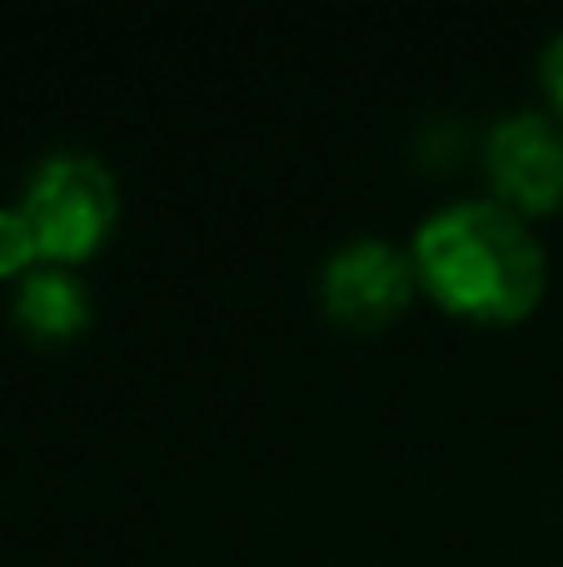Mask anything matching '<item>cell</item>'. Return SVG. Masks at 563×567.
Segmentation results:
<instances>
[{"label":"cell","instance_id":"cell-6","mask_svg":"<svg viewBox=\"0 0 563 567\" xmlns=\"http://www.w3.org/2000/svg\"><path fill=\"white\" fill-rule=\"evenodd\" d=\"M40 259V245H35V229H30V219L16 209H0V275H25V269H35Z\"/></svg>","mask_w":563,"mask_h":567},{"label":"cell","instance_id":"cell-5","mask_svg":"<svg viewBox=\"0 0 563 567\" xmlns=\"http://www.w3.org/2000/svg\"><path fill=\"white\" fill-rule=\"evenodd\" d=\"M10 313H16V323L30 339L55 343L90 323V289H85V279L70 275L65 265H35L20 275Z\"/></svg>","mask_w":563,"mask_h":567},{"label":"cell","instance_id":"cell-1","mask_svg":"<svg viewBox=\"0 0 563 567\" xmlns=\"http://www.w3.org/2000/svg\"><path fill=\"white\" fill-rule=\"evenodd\" d=\"M414 275L464 319H524L549 284L539 235L504 199H449L419 219L409 239Z\"/></svg>","mask_w":563,"mask_h":567},{"label":"cell","instance_id":"cell-4","mask_svg":"<svg viewBox=\"0 0 563 567\" xmlns=\"http://www.w3.org/2000/svg\"><path fill=\"white\" fill-rule=\"evenodd\" d=\"M414 259L385 235H349L329 249L319 269V299L339 323L379 329L389 323L414 293Z\"/></svg>","mask_w":563,"mask_h":567},{"label":"cell","instance_id":"cell-3","mask_svg":"<svg viewBox=\"0 0 563 567\" xmlns=\"http://www.w3.org/2000/svg\"><path fill=\"white\" fill-rule=\"evenodd\" d=\"M484 169L494 195L519 215L563 205V120L554 110H504L484 135Z\"/></svg>","mask_w":563,"mask_h":567},{"label":"cell","instance_id":"cell-2","mask_svg":"<svg viewBox=\"0 0 563 567\" xmlns=\"http://www.w3.org/2000/svg\"><path fill=\"white\" fill-rule=\"evenodd\" d=\"M20 215L35 229L45 265L95 255V245L110 235L120 215L115 169L90 150H55V155L35 159V169L25 175Z\"/></svg>","mask_w":563,"mask_h":567},{"label":"cell","instance_id":"cell-7","mask_svg":"<svg viewBox=\"0 0 563 567\" xmlns=\"http://www.w3.org/2000/svg\"><path fill=\"white\" fill-rule=\"evenodd\" d=\"M539 75H544L549 100H554V110L563 115V30H554L544 40V50H539Z\"/></svg>","mask_w":563,"mask_h":567}]
</instances>
